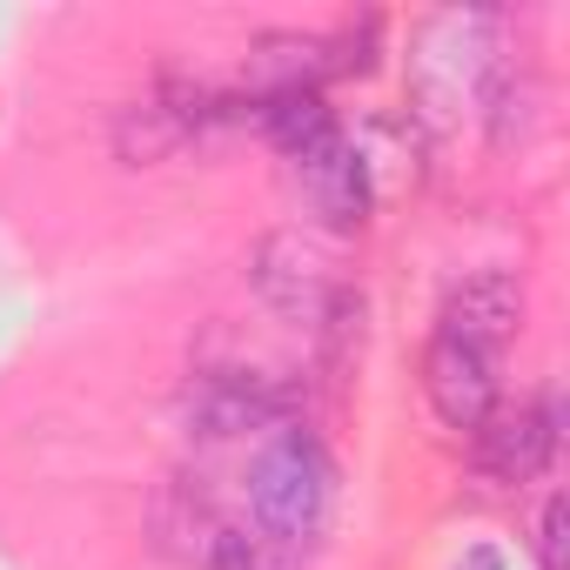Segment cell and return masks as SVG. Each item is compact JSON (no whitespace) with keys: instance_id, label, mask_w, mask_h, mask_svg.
Masks as SVG:
<instances>
[{"instance_id":"1","label":"cell","mask_w":570,"mask_h":570,"mask_svg":"<svg viewBox=\"0 0 570 570\" xmlns=\"http://www.w3.org/2000/svg\"><path fill=\"white\" fill-rule=\"evenodd\" d=\"M330 497H336V470L323 456V443L303 423L268 430V443L248 463V517L275 550H303L323 537L330 523Z\"/></svg>"},{"instance_id":"2","label":"cell","mask_w":570,"mask_h":570,"mask_svg":"<svg viewBox=\"0 0 570 570\" xmlns=\"http://www.w3.org/2000/svg\"><path fill=\"white\" fill-rule=\"evenodd\" d=\"M497 75V41L483 14H443L423 28L416 55H410V81H416V115L423 121H456V115H483V88Z\"/></svg>"},{"instance_id":"3","label":"cell","mask_w":570,"mask_h":570,"mask_svg":"<svg viewBox=\"0 0 570 570\" xmlns=\"http://www.w3.org/2000/svg\"><path fill=\"white\" fill-rule=\"evenodd\" d=\"M248 268H255L262 303H268V309H282V316H296V323H330V316H343V309H350V296H343V282H336L330 255H323L309 235H296V228L262 235Z\"/></svg>"},{"instance_id":"4","label":"cell","mask_w":570,"mask_h":570,"mask_svg":"<svg viewBox=\"0 0 570 570\" xmlns=\"http://www.w3.org/2000/svg\"><path fill=\"white\" fill-rule=\"evenodd\" d=\"M350 75L343 61V35H262L248 41L242 61V101H275V95H323V81Z\"/></svg>"},{"instance_id":"5","label":"cell","mask_w":570,"mask_h":570,"mask_svg":"<svg viewBox=\"0 0 570 570\" xmlns=\"http://www.w3.org/2000/svg\"><path fill=\"white\" fill-rule=\"evenodd\" d=\"M289 175H296L303 202H309L330 228H356V222L370 215V202H376V188H370V175H363V155H356V141H350L343 128H323L316 141H303V148L289 155Z\"/></svg>"},{"instance_id":"6","label":"cell","mask_w":570,"mask_h":570,"mask_svg":"<svg viewBox=\"0 0 570 570\" xmlns=\"http://www.w3.org/2000/svg\"><path fill=\"white\" fill-rule=\"evenodd\" d=\"M423 396L450 430H483L497 410V356L456 343V336H430L423 350Z\"/></svg>"},{"instance_id":"7","label":"cell","mask_w":570,"mask_h":570,"mask_svg":"<svg viewBox=\"0 0 570 570\" xmlns=\"http://www.w3.org/2000/svg\"><path fill=\"white\" fill-rule=\"evenodd\" d=\"M181 416L195 436L208 443H235L248 430H282V396L262 383V376H242V370H208L181 390Z\"/></svg>"},{"instance_id":"8","label":"cell","mask_w":570,"mask_h":570,"mask_svg":"<svg viewBox=\"0 0 570 570\" xmlns=\"http://www.w3.org/2000/svg\"><path fill=\"white\" fill-rule=\"evenodd\" d=\"M550 450H557V403L537 396V403H517V410H490V423L476 430V470L490 483H537L550 470Z\"/></svg>"},{"instance_id":"9","label":"cell","mask_w":570,"mask_h":570,"mask_svg":"<svg viewBox=\"0 0 570 570\" xmlns=\"http://www.w3.org/2000/svg\"><path fill=\"white\" fill-rule=\"evenodd\" d=\"M517 316H523V289H517L503 268H483V275H470V282H456V289H450L436 336H456V343L497 356L503 336L517 330Z\"/></svg>"},{"instance_id":"10","label":"cell","mask_w":570,"mask_h":570,"mask_svg":"<svg viewBox=\"0 0 570 570\" xmlns=\"http://www.w3.org/2000/svg\"><path fill=\"white\" fill-rule=\"evenodd\" d=\"M155 537H161V550L181 557L188 570H228V557H235V543H242V537L215 517V503H208L195 483L161 490V503H155Z\"/></svg>"},{"instance_id":"11","label":"cell","mask_w":570,"mask_h":570,"mask_svg":"<svg viewBox=\"0 0 570 570\" xmlns=\"http://www.w3.org/2000/svg\"><path fill=\"white\" fill-rule=\"evenodd\" d=\"M537 550H543V570H557V550H563V503H543V530H537Z\"/></svg>"}]
</instances>
